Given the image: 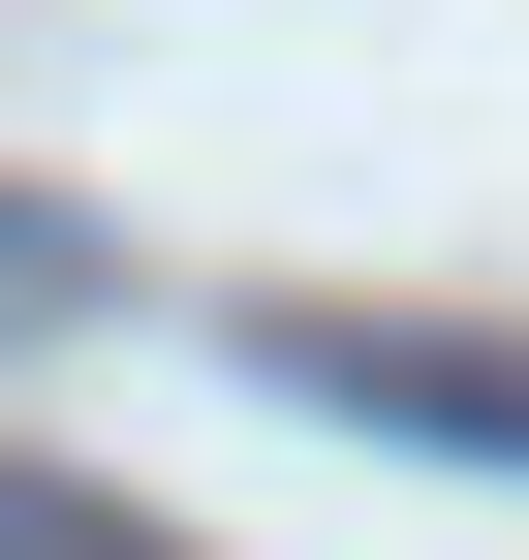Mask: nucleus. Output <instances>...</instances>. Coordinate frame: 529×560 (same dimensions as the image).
I'll return each mask as SVG.
<instances>
[{
	"label": "nucleus",
	"mask_w": 529,
	"mask_h": 560,
	"mask_svg": "<svg viewBox=\"0 0 529 560\" xmlns=\"http://www.w3.org/2000/svg\"><path fill=\"white\" fill-rule=\"evenodd\" d=\"M249 374H281V405H343V436H405V467H529V342H405V312H249Z\"/></svg>",
	"instance_id": "obj_1"
},
{
	"label": "nucleus",
	"mask_w": 529,
	"mask_h": 560,
	"mask_svg": "<svg viewBox=\"0 0 529 560\" xmlns=\"http://www.w3.org/2000/svg\"><path fill=\"white\" fill-rule=\"evenodd\" d=\"M0 312H94V219L62 187H0Z\"/></svg>",
	"instance_id": "obj_2"
},
{
	"label": "nucleus",
	"mask_w": 529,
	"mask_h": 560,
	"mask_svg": "<svg viewBox=\"0 0 529 560\" xmlns=\"http://www.w3.org/2000/svg\"><path fill=\"white\" fill-rule=\"evenodd\" d=\"M0 560H156L125 499H62V467H0Z\"/></svg>",
	"instance_id": "obj_3"
}]
</instances>
